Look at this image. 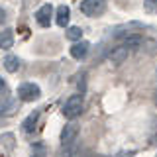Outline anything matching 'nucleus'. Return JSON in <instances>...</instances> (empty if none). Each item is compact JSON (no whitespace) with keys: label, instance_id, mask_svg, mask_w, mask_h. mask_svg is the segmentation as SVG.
<instances>
[{"label":"nucleus","instance_id":"nucleus-13","mask_svg":"<svg viewBox=\"0 0 157 157\" xmlns=\"http://www.w3.org/2000/svg\"><path fill=\"white\" fill-rule=\"evenodd\" d=\"M67 39H71V41H81V37H82V29L81 28H77V26H73V28H69L67 29Z\"/></svg>","mask_w":157,"mask_h":157},{"label":"nucleus","instance_id":"nucleus-2","mask_svg":"<svg viewBox=\"0 0 157 157\" xmlns=\"http://www.w3.org/2000/svg\"><path fill=\"white\" fill-rule=\"evenodd\" d=\"M39 96H41V88L37 85H33V82H22L18 86V98L24 102H33Z\"/></svg>","mask_w":157,"mask_h":157},{"label":"nucleus","instance_id":"nucleus-7","mask_svg":"<svg viewBox=\"0 0 157 157\" xmlns=\"http://www.w3.org/2000/svg\"><path fill=\"white\" fill-rule=\"evenodd\" d=\"M88 41H77V43H73V47H71V57L73 59H82L88 53Z\"/></svg>","mask_w":157,"mask_h":157},{"label":"nucleus","instance_id":"nucleus-18","mask_svg":"<svg viewBox=\"0 0 157 157\" xmlns=\"http://www.w3.org/2000/svg\"><path fill=\"white\" fill-rule=\"evenodd\" d=\"M155 106H157V92H155Z\"/></svg>","mask_w":157,"mask_h":157},{"label":"nucleus","instance_id":"nucleus-19","mask_svg":"<svg viewBox=\"0 0 157 157\" xmlns=\"http://www.w3.org/2000/svg\"><path fill=\"white\" fill-rule=\"evenodd\" d=\"M155 75H157V67H155Z\"/></svg>","mask_w":157,"mask_h":157},{"label":"nucleus","instance_id":"nucleus-8","mask_svg":"<svg viewBox=\"0 0 157 157\" xmlns=\"http://www.w3.org/2000/svg\"><path fill=\"white\" fill-rule=\"evenodd\" d=\"M69 18H71V10H69V6H65V4H61V6L57 8V18H55L57 26L65 28L67 24H69Z\"/></svg>","mask_w":157,"mask_h":157},{"label":"nucleus","instance_id":"nucleus-14","mask_svg":"<svg viewBox=\"0 0 157 157\" xmlns=\"http://www.w3.org/2000/svg\"><path fill=\"white\" fill-rule=\"evenodd\" d=\"M144 8L147 12H157V0H144Z\"/></svg>","mask_w":157,"mask_h":157},{"label":"nucleus","instance_id":"nucleus-11","mask_svg":"<svg viewBox=\"0 0 157 157\" xmlns=\"http://www.w3.org/2000/svg\"><path fill=\"white\" fill-rule=\"evenodd\" d=\"M140 45H141V37H140V36H130L124 43H122V47H126L128 51H132V49H137Z\"/></svg>","mask_w":157,"mask_h":157},{"label":"nucleus","instance_id":"nucleus-6","mask_svg":"<svg viewBox=\"0 0 157 157\" xmlns=\"http://www.w3.org/2000/svg\"><path fill=\"white\" fill-rule=\"evenodd\" d=\"M128 57H130V51H128L126 47H122V45L114 47V49L110 51V55H108V59H110L114 65H120V63H124Z\"/></svg>","mask_w":157,"mask_h":157},{"label":"nucleus","instance_id":"nucleus-15","mask_svg":"<svg viewBox=\"0 0 157 157\" xmlns=\"http://www.w3.org/2000/svg\"><path fill=\"white\" fill-rule=\"evenodd\" d=\"M8 108H12V104H10L8 100H2V102H0V114H6Z\"/></svg>","mask_w":157,"mask_h":157},{"label":"nucleus","instance_id":"nucleus-1","mask_svg":"<svg viewBox=\"0 0 157 157\" xmlns=\"http://www.w3.org/2000/svg\"><path fill=\"white\" fill-rule=\"evenodd\" d=\"M82 106H85L82 94H73V96H69V100L65 102V106H63V114H65V118H69V120H75L77 116H81Z\"/></svg>","mask_w":157,"mask_h":157},{"label":"nucleus","instance_id":"nucleus-5","mask_svg":"<svg viewBox=\"0 0 157 157\" xmlns=\"http://www.w3.org/2000/svg\"><path fill=\"white\" fill-rule=\"evenodd\" d=\"M51 16H53V6L51 4H43V6H39V10L36 12V22L41 28H49Z\"/></svg>","mask_w":157,"mask_h":157},{"label":"nucleus","instance_id":"nucleus-10","mask_svg":"<svg viewBox=\"0 0 157 157\" xmlns=\"http://www.w3.org/2000/svg\"><path fill=\"white\" fill-rule=\"evenodd\" d=\"M18 67H20V59L16 55H8L4 59V69H6L8 73H16Z\"/></svg>","mask_w":157,"mask_h":157},{"label":"nucleus","instance_id":"nucleus-3","mask_svg":"<svg viewBox=\"0 0 157 157\" xmlns=\"http://www.w3.org/2000/svg\"><path fill=\"white\" fill-rule=\"evenodd\" d=\"M104 10H106V0H82L81 2V12L85 16L96 18L104 14Z\"/></svg>","mask_w":157,"mask_h":157},{"label":"nucleus","instance_id":"nucleus-4","mask_svg":"<svg viewBox=\"0 0 157 157\" xmlns=\"http://www.w3.org/2000/svg\"><path fill=\"white\" fill-rule=\"evenodd\" d=\"M77 137H78V126L75 124V122H71V124H67L65 128H63V132H61V144H63V147L73 145L77 141Z\"/></svg>","mask_w":157,"mask_h":157},{"label":"nucleus","instance_id":"nucleus-12","mask_svg":"<svg viewBox=\"0 0 157 157\" xmlns=\"http://www.w3.org/2000/svg\"><path fill=\"white\" fill-rule=\"evenodd\" d=\"M37 112H33V114H29L26 120H24V132H33V128H36V122H37Z\"/></svg>","mask_w":157,"mask_h":157},{"label":"nucleus","instance_id":"nucleus-17","mask_svg":"<svg viewBox=\"0 0 157 157\" xmlns=\"http://www.w3.org/2000/svg\"><path fill=\"white\" fill-rule=\"evenodd\" d=\"M4 90V81H2V77H0V92Z\"/></svg>","mask_w":157,"mask_h":157},{"label":"nucleus","instance_id":"nucleus-9","mask_svg":"<svg viewBox=\"0 0 157 157\" xmlns=\"http://www.w3.org/2000/svg\"><path fill=\"white\" fill-rule=\"evenodd\" d=\"M12 45H14L12 29H4V32H0V49H10Z\"/></svg>","mask_w":157,"mask_h":157},{"label":"nucleus","instance_id":"nucleus-16","mask_svg":"<svg viewBox=\"0 0 157 157\" xmlns=\"http://www.w3.org/2000/svg\"><path fill=\"white\" fill-rule=\"evenodd\" d=\"M6 20V12H4V8H0V24Z\"/></svg>","mask_w":157,"mask_h":157}]
</instances>
